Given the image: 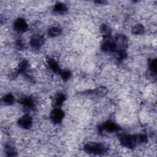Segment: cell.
Instances as JSON below:
<instances>
[{
	"label": "cell",
	"mask_w": 157,
	"mask_h": 157,
	"mask_svg": "<svg viewBox=\"0 0 157 157\" xmlns=\"http://www.w3.org/2000/svg\"><path fill=\"white\" fill-rule=\"evenodd\" d=\"M85 151L88 153L94 154H101L105 152L107 150L106 147L103 144L97 143H89L85 145Z\"/></svg>",
	"instance_id": "cell-1"
},
{
	"label": "cell",
	"mask_w": 157,
	"mask_h": 157,
	"mask_svg": "<svg viewBox=\"0 0 157 157\" xmlns=\"http://www.w3.org/2000/svg\"><path fill=\"white\" fill-rule=\"evenodd\" d=\"M121 144L126 147L128 148H133L136 145V141L134 136L131 135H122L120 138Z\"/></svg>",
	"instance_id": "cell-2"
},
{
	"label": "cell",
	"mask_w": 157,
	"mask_h": 157,
	"mask_svg": "<svg viewBox=\"0 0 157 157\" xmlns=\"http://www.w3.org/2000/svg\"><path fill=\"white\" fill-rule=\"evenodd\" d=\"M50 118L55 123H60L64 118V113L59 108L55 109L51 113Z\"/></svg>",
	"instance_id": "cell-3"
},
{
	"label": "cell",
	"mask_w": 157,
	"mask_h": 157,
	"mask_svg": "<svg viewBox=\"0 0 157 157\" xmlns=\"http://www.w3.org/2000/svg\"><path fill=\"white\" fill-rule=\"evenodd\" d=\"M14 29L18 32H24L28 28V25L25 20L18 19L14 22Z\"/></svg>",
	"instance_id": "cell-4"
},
{
	"label": "cell",
	"mask_w": 157,
	"mask_h": 157,
	"mask_svg": "<svg viewBox=\"0 0 157 157\" xmlns=\"http://www.w3.org/2000/svg\"><path fill=\"white\" fill-rule=\"evenodd\" d=\"M18 123L22 128L25 129L29 128L32 125V119L29 115H24L19 119Z\"/></svg>",
	"instance_id": "cell-5"
},
{
	"label": "cell",
	"mask_w": 157,
	"mask_h": 157,
	"mask_svg": "<svg viewBox=\"0 0 157 157\" xmlns=\"http://www.w3.org/2000/svg\"><path fill=\"white\" fill-rule=\"evenodd\" d=\"M102 49L104 51L108 52H115L117 51V47L115 42L109 41H106L103 43Z\"/></svg>",
	"instance_id": "cell-6"
},
{
	"label": "cell",
	"mask_w": 157,
	"mask_h": 157,
	"mask_svg": "<svg viewBox=\"0 0 157 157\" xmlns=\"http://www.w3.org/2000/svg\"><path fill=\"white\" fill-rule=\"evenodd\" d=\"M119 129L118 126L113 122H107L101 126L102 130H106L109 132H115Z\"/></svg>",
	"instance_id": "cell-7"
},
{
	"label": "cell",
	"mask_w": 157,
	"mask_h": 157,
	"mask_svg": "<svg viewBox=\"0 0 157 157\" xmlns=\"http://www.w3.org/2000/svg\"><path fill=\"white\" fill-rule=\"evenodd\" d=\"M44 38L41 36H35L32 38L30 41L32 46L34 49H39L42 45Z\"/></svg>",
	"instance_id": "cell-8"
},
{
	"label": "cell",
	"mask_w": 157,
	"mask_h": 157,
	"mask_svg": "<svg viewBox=\"0 0 157 157\" xmlns=\"http://www.w3.org/2000/svg\"><path fill=\"white\" fill-rule=\"evenodd\" d=\"M48 63L51 70L55 72H61L59 66L58 65L57 63L55 60H54L49 59L48 61Z\"/></svg>",
	"instance_id": "cell-9"
},
{
	"label": "cell",
	"mask_w": 157,
	"mask_h": 157,
	"mask_svg": "<svg viewBox=\"0 0 157 157\" xmlns=\"http://www.w3.org/2000/svg\"><path fill=\"white\" fill-rule=\"evenodd\" d=\"M20 102L24 106L28 108H32L33 107V101L30 97H25L21 100Z\"/></svg>",
	"instance_id": "cell-10"
},
{
	"label": "cell",
	"mask_w": 157,
	"mask_h": 157,
	"mask_svg": "<svg viewBox=\"0 0 157 157\" xmlns=\"http://www.w3.org/2000/svg\"><path fill=\"white\" fill-rule=\"evenodd\" d=\"M54 10L57 13H64L67 11V7L65 4L63 3H58L54 6Z\"/></svg>",
	"instance_id": "cell-11"
},
{
	"label": "cell",
	"mask_w": 157,
	"mask_h": 157,
	"mask_svg": "<svg viewBox=\"0 0 157 157\" xmlns=\"http://www.w3.org/2000/svg\"><path fill=\"white\" fill-rule=\"evenodd\" d=\"M65 96L63 94H58L55 98V101H54L55 105L57 107L61 106L63 104V102L65 101Z\"/></svg>",
	"instance_id": "cell-12"
},
{
	"label": "cell",
	"mask_w": 157,
	"mask_h": 157,
	"mask_svg": "<svg viewBox=\"0 0 157 157\" xmlns=\"http://www.w3.org/2000/svg\"><path fill=\"white\" fill-rule=\"evenodd\" d=\"M62 32V29L60 28L59 27H52L49 29V35L51 37H55L57 36L58 35H59Z\"/></svg>",
	"instance_id": "cell-13"
},
{
	"label": "cell",
	"mask_w": 157,
	"mask_h": 157,
	"mask_svg": "<svg viewBox=\"0 0 157 157\" xmlns=\"http://www.w3.org/2000/svg\"><path fill=\"white\" fill-rule=\"evenodd\" d=\"M144 32V27L143 25L138 24L136 25L132 28V33L135 34H141Z\"/></svg>",
	"instance_id": "cell-14"
},
{
	"label": "cell",
	"mask_w": 157,
	"mask_h": 157,
	"mask_svg": "<svg viewBox=\"0 0 157 157\" xmlns=\"http://www.w3.org/2000/svg\"><path fill=\"white\" fill-rule=\"evenodd\" d=\"M135 138V141L136 144H143L146 143L147 141V136H145L144 134H138V135L134 136Z\"/></svg>",
	"instance_id": "cell-15"
},
{
	"label": "cell",
	"mask_w": 157,
	"mask_h": 157,
	"mask_svg": "<svg viewBox=\"0 0 157 157\" xmlns=\"http://www.w3.org/2000/svg\"><path fill=\"white\" fill-rule=\"evenodd\" d=\"M149 67H150V69L152 71V72L155 74L157 68V62L156 59L152 60L150 62V63H149Z\"/></svg>",
	"instance_id": "cell-16"
},
{
	"label": "cell",
	"mask_w": 157,
	"mask_h": 157,
	"mask_svg": "<svg viewBox=\"0 0 157 157\" xmlns=\"http://www.w3.org/2000/svg\"><path fill=\"white\" fill-rule=\"evenodd\" d=\"M4 102L6 104H10L13 103V102L14 101V97L11 95V94H8V95H6L3 98Z\"/></svg>",
	"instance_id": "cell-17"
},
{
	"label": "cell",
	"mask_w": 157,
	"mask_h": 157,
	"mask_svg": "<svg viewBox=\"0 0 157 157\" xmlns=\"http://www.w3.org/2000/svg\"><path fill=\"white\" fill-rule=\"evenodd\" d=\"M101 32L104 34V35L106 37H109L110 35V30L109 28L106 25H103L101 28Z\"/></svg>",
	"instance_id": "cell-18"
},
{
	"label": "cell",
	"mask_w": 157,
	"mask_h": 157,
	"mask_svg": "<svg viewBox=\"0 0 157 157\" xmlns=\"http://www.w3.org/2000/svg\"><path fill=\"white\" fill-rule=\"evenodd\" d=\"M27 68H28V63L26 61H23L20 63L19 65L18 72H23L25 71Z\"/></svg>",
	"instance_id": "cell-19"
},
{
	"label": "cell",
	"mask_w": 157,
	"mask_h": 157,
	"mask_svg": "<svg viewBox=\"0 0 157 157\" xmlns=\"http://www.w3.org/2000/svg\"><path fill=\"white\" fill-rule=\"evenodd\" d=\"M60 74H61V76H62V78L65 80H68L71 77V74L70 73V72H69L68 71H65L61 72Z\"/></svg>",
	"instance_id": "cell-20"
}]
</instances>
